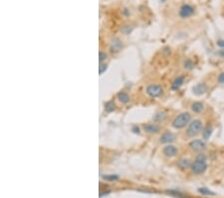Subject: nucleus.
<instances>
[{
    "label": "nucleus",
    "mask_w": 224,
    "mask_h": 198,
    "mask_svg": "<svg viewBox=\"0 0 224 198\" xmlns=\"http://www.w3.org/2000/svg\"><path fill=\"white\" fill-rule=\"evenodd\" d=\"M207 168H208L207 157L203 152L196 154V156L192 160L189 170L193 175H202L206 172Z\"/></svg>",
    "instance_id": "1"
},
{
    "label": "nucleus",
    "mask_w": 224,
    "mask_h": 198,
    "mask_svg": "<svg viewBox=\"0 0 224 198\" xmlns=\"http://www.w3.org/2000/svg\"><path fill=\"white\" fill-rule=\"evenodd\" d=\"M192 120V114L189 111H182L178 113L171 121V127L175 130H182L188 126Z\"/></svg>",
    "instance_id": "2"
},
{
    "label": "nucleus",
    "mask_w": 224,
    "mask_h": 198,
    "mask_svg": "<svg viewBox=\"0 0 224 198\" xmlns=\"http://www.w3.org/2000/svg\"><path fill=\"white\" fill-rule=\"evenodd\" d=\"M204 126V121L201 118H193L187 127L185 128V136L189 139L197 137L203 131Z\"/></svg>",
    "instance_id": "3"
},
{
    "label": "nucleus",
    "mask_w": 224,
    "mask_h": 198,
    "mask_svg": "<svg viewBox=\"0 0 224 198\" xmlns=\"http://www.w3.org/2000/svg\"><path fill=\"white\" fill-rule=\"evenodd\" d=\"M188 149L194 153H203L207 149V141L203 138H193L188 142Z\"/></svg>",
    "instance_id": "4"
},
{
    "label": "nucleus",
    "mask_w": 224,
    "mask_h": 198,
    "mask_svg": "<svg viewBox=\"0 0 224 198\" xmlns=\"http://www.w3.org/2000/svg\"><path fill=\"white\" fill-rule=\"evenodd\" d=\"M146 93L150 98H159L164 93L163 87L158 83H150L146 87Z\"/></svg>",
    "instance_id": "5"
},
{
    "label": "nucleus",
    "mask_w": 224,
    "mask_h": 198,
    "mask_svg": "<svg viewBox=\"0 0 224 198\" xmlns=\"http://www.w3.org/2000/svg\"><path fill=\"white\" fill-rule=\"evenodd\" d=\"M195 14V8L188 3H184L180 6L178 10V16L182 19H187L192 17Z\"/></svg>",
    "instance_id": "6"
},
{
    "label": "nucleus",
    "mask_w": 224,
    "mask_h": 198,
    "mask_svg": "<svg viewBox=\"0 0 224 198\" xmlns=\"http://www.w3.org/2000/svg\"><path fill=\"white\" fill-rule=\"evenodd\" d=\"M176 139H177V136L174 132L170 131V130H166V131H163L160 134L158 141L160 144L166 145V144H172L173 142L176 141Z\"/></svg>",
    "instance_id": "7"
},
{
    "label": "nucleus",
    "mask_w": 224,
    "mask_h": 198,
    "mask_svg": "<svg viewBox=\"0 0 224 198\" xmlns=\"http://www.w3.org/2000/svg\"><path fill=\"white\" fill-rule=\"evenodd\" d=\"M162 154L167 158H173L176 157L179 154V148L176 145L172 144H166L162 148Z\"/></svg>",
    "instance_id": "8"
},
{
    "label": "nucleus",
    "mask_w": 224,
    "mask_h": 198,
    "mask_svg": "<svg viewBox=\"0 0 224 198\" xmlns=\"http://www.w3.org/2000/svg\"><path fill=\"white\" fill-rule=\"evenodd\" d=\"M142 131L147 134H158L162 131V126L155 122H149V123L142 124Z\"/></svg>",
    "instance_id": "9"
},
{
    "label": "nucleus",
    "mask_w": 224,
    "mask_h": 198,
    "mask_svg": "<svg viewBox=\"0 0 224 198\" xmlns=\"http://www.w3.org/2000/svg\"><path fill=\"white\" fill-rule=\"evenodd\" d=\"M190 111L193 114H202L205 109H206V105L202 102V101H193V102L190 104Z\"/></svg>",
    "instance_id": "10"
},
{
    "label": "nucleus",
    "mask_w": 224,
    "mask_h": 198,
    "mask_svg": "<svg viewBox=\"0 0 224 198\" xmlns=\"http://www.w3.org/2000/svg\"><path fill=\"white\" fill-rule=\"evenodd\" d=\"M185 79H186V76L184 74H180L178 76H176L174 79L172 80V82L170 84V89L172 91H177L179 90L181 87L183 86V84L185 82Z\"/></svg>",
    "instance_id": "11"
},
{
    "label": "nucleus",
    "mask_w": 224,
    "mask_h": 198,
    "mask_svg": "<svg viewBox=\"0 0 224 198\" xmlns=\"http://www.w3.org/2000/svg\"><path fill=\"white\" fill-rule=\"evenodd\" d=\"M208 91V85L204 82H199L192 87V93L196 96H202Z\"/></svg>",
    "instance_id": "12"
},
{
    "label": "nucleus",
    "mask_w": 224,
    "mask_h": 198,
    "mask_svg": "<svg viewBox=\"0 0 224 198\" xmlns=\"http://www.w3.org/2000/svg\"><path fill=\"white\" fill-rule=\"evenodd\" d=\"M116 98H117V100L119 101L121 104H124V105L129 104L130 101H132V99H130V96L129 95V93H128V92L124 91V90L118 92L117 95H116Z\"/></svg>",
    "instance_id": "13"
},
{
    "label": "nucleus",
    "mask_w": 224,
    "mask_h": 198,
    "mask_svg": "<svg viewBox=\"0 0 224 198\" xmlns=\"http://www.w3.org/2000/svg\"><path fill=\"white\" fill-rule=\"evenodd\" d=\"M191 162H192V160H190L187 157H180L176 161V166L178 167L180 170H185V169H188V168H190Z\"/></svg>",
    "instance_id": "14"
},
{
    "label": "nucleus",
    "mask_w": 224,
    "mask_h": 198,
    "mask_svg": "<svg viewBox=\"0 0 224 198\" xmlns=\"http://www.w3.org/2000/svg\"><path fill=\"white\" fill-rule=\"evenodd\" d=\"M110 45H111V49L115 52H120L122 48V46H124L122 41L119 38H117V37H114V38L111 39Z\"/></svg>",
    "instance_id": "15"
},
{
    "label": "nucleus",
    "mask_w": 224,
    "mask_h": 198,
    "mask_svg": "<svg viewBox=\"0 0 224 198\" xmlns=\"http://www.w3.org/2000/svg\"><path fill=\"white\" fill-rule=\"evenodd\" d=\"M167 116L168 115L166 111H158L156 113H154V115L153 116V121L159 124V123H162V122L166 121Z\"/></svg>",
    "instance_id": "16"
},
{
    "label": "nucleus",
    "mask_w": 224,
    "mask_h": 198,
    "mask_svg": "<svg viewBox=\"0 0 224 198\" xmlns=\"http://www.w3.org/2000/svg\"><path fill=\"white\" fill-rule=\"evenodd\" d=\"M117 108V104L114 100H109L104 104V110L107 113H112L116 110Z\"/></svg>",
    "instance_id": "17"
},
{
    "label": "nucleus",
    "mask_w": 224,
    "mask_h": 198,
    "mask_svg": "<svg viewBox=\"0 0 224 198\" xmlns=\"http://www.w3.org/2000/svg\"><path fill=\"white\" fill-rule=\"evenodd\" d=\"M212 132H213V127L212 125H205L204 128H203V131L201 133V136L203 139L207 141L208 139L210 138V136L212 135Z\"/></svg>",
    "instance_id": "18"
},
{
    "label": "nucleus",
    "mask_w": 224,
    "mask_h": 198,
    "mask_svg": "<svg viewBox=\"0 0 224 198\" xmlns=\"http://www.w3.org/2000/svg\"><path fill=\"white\" fill-rule=\"evenodd\" d=\"M194 67H195V63L194 61L191 59V58H186V59H184L183 62H182V68L186 71H191L194 69Z\"/></svg>",
    "instance_id": "19"
},
{
    "label": "nucleus",
    "mask_w": 224,
    "mask_h": 198,
    "mask_svg": "<svg viewBox=\"0 0 224 198\" xmlns=\"http://www.w3.org/2000/svg\"><path fill=\"white\" fill-rule=\"evenodd\" d=\"M198 192L200 193L201 195H204V196H209V195H214V193L209 190L208 188L206 187H201V188H198Z\"/></svg>",
    "instance_id": "20"
},
{
    "label": "nucleus",
    "mask_w": 224,
    "mask_h": 198,
    "mask_svg": "<svg viewBox=\"0 0 224 198\" xmlns=\"http://www.w3.org/2000/svg\"><path fill=\"white\" fill-rule=\"evenodd\" d=\"M107 59H108V54H107V52H106V51H102V50H101V51L99 52V62L100 63H105Z\"/></svg>",
    "instance_id": "21"
},
{
    "label": "nucleus",
    "mask_w": 224,
    "mask_h": 198,
    "mask_svg": "<svg viewBox=\"0 0 224 198\" xmlns=\"http://www.w3.org/2000/svg\"><path fill=\"white\" fill-rule=\"evenodd\" d=\"M107 69H108V64L107 63H100L99 64V73H100V75H103L106 71H107Z\"/></svg>",
    "instance_id": "22"
},
{
    "label": "nucleus",
    "mask_w": 224,
    "mask_h": 198,
    "mask_svg": "<svg viewBox=\"0 0 224 198\" xmlns=\"http://www.w3.org/2000/svg\"><path fill=\"white\" fill-rule=\"evenodd\" d=\"M103 178H105V180H108V181H116V180L119 179V176L114 175V174H110V175H104Z\"/></svg>",
    "instance_id": "23"
},
{
    "label": "nucleus",
    "mask_w": 224,
    "mask_h": 198,
    "mask_svg": "<svg viewBox=\"0 0 224 198\" xmlns=\"http://www.w3.org/2000/svg\"><path fill=\"white\" fill-rule=\"evenodd\" d=\"M216 81L218 84H221V85H224V71L220 72L216 77Z\"/></svg>",
    "instance_id": "24"
},
{
    "label": "nucleus",
    "mask_w": 224,
    "mask_h": 198,
    "mask_svg": "<svg viewBox=\"0 0 224 198\" xmlns=\"http://www.w3.org/2000/svg\"><path fill=\"white\" fill-rule=\"evenodd\" d=\"M216 45L219 46L221 49H224V40H217L216 41Z\"/></svg>",
    "instance_id": "25"
},
{
    "label": "nucleus",
    "mask_w": 224,
    "mask_h": 198,
    "mask_svg": "<svg viewBox=\"0 0 224 198\" xmlns=\"http://www.w3.org/2000/svg\"><path fill=\"white\" fill-rule=\"evenodd\" d=\"M216 55H218V56H220V57L224 58V49H220V50H219V51L216 53Z\"/></svg>",
    "instance_id": "26"
},
{
    "label": "nucleus",
    "mask_w": 224,
    "mask_h": 198,
    "mask_svg": "<svg viewBox=\"0 0 224 198\" xmlns=\"http://www.w3.org/2000/svg\"><path fill=\"white\" fill-rule=\"evenodd\" d=\"M223 169H224V168H223Z\"/></svg>",
    "instance_id": "27"
}]
</instances>
